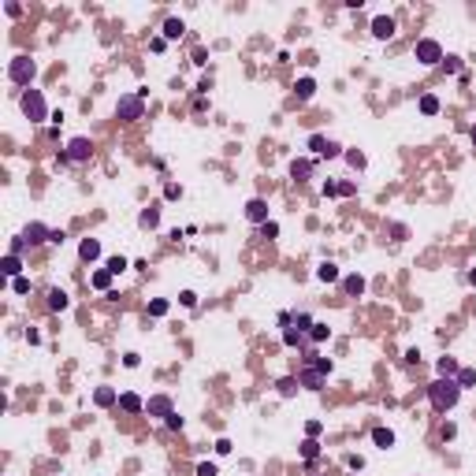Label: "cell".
Returning <instances> with one entry per match:
<instances>
[{
    "instance_id": "836d02e7",
    "label": "cell",
    "mask_w": 476,
    "mask_h": 476,
    "mask_svg": "<svg viewBox=\"0 0 476 476\" xmlns=\"http://www.w3.org/2000/svg\"><path fill=\"white\" fill-rule=\"evenodd\" d=\"M149 313H153V317H164V313H167V301H153Z\"/></svg>"
},
{
    "instance_id": "7c38bea8",
    "label": "cell",
    "mask_w": 476,
    "mask_h": 476,
    "mask_svg": "<svg viewBox=\"0 0 476 476\" xmlns=\"http://www.w3.org/2000/svg\"><path fill=\"white\" fill-rule=\"evenodd\" d=\"M317 279L320 283H335V279H339V268H335L331 260H324V264L317 268Z\"/></svg>"
},
{
    "instance_id": "8992f818",
    "label": "cell",
    "mask_w": 476,
    "mask_h": 476,
    "mask_svg": "<svg viewBox=\"0 0 476 476\" xmlns=\"http://www.w3.org/2000/svg\"><path fill=\"white\" fill-rule=\"evenodd\" d=\"M90 153H93V145L86 142V138H75V142L67 145V160H75V164L78 160H90Z\"/></svg>"
},
{
    "instance_id": "f1b7e54d",
    "label": "cell",
    "mask_w": 476,
    "mask_h": 476,
    "mask_svg": "<svg viewBox=\"0 0 476 476\" xmlns=\"http://www.w3.org/2000/svg\"><path fill=\"white\" fill-rule=\"evenodd\" d=\"M19 268H23V264H19V257H15V253H11V257L4 260V272H8V276H15V279H19Z\"/></svg>"
},
{
    "instance_id": "74e56055",
    "label": "cell",
    "mask_w": 476,
    "mask_h": 476,
    "mask_svg": "<svg viewBox=\"0 0 476 476\" xmlns=\"http://www.w3.org/2000/svg\"><path fill=\"white\" fill-rule=\"evenodd\" d=\"M446 71H450V75H454V71H461V60H454V56H446Z\"/></svg>"
},
{
    "instance_id": "1f68e13d",
    "label": "cell",
    "mask_w": 476,
    "mask_h": 476,
    "mask_svg": "<svg viewBox=\"0 0 476 476\" xmlns=\"http://www.w3.org/2000/svg\"><path fill=\"white\" fill-rule=\"evenodd\" d=\"M301 454H305V458H317V454H320V446L309 439V443H301Z\"/></svg>"
},
{
    "instance_id": "8d00e7d4",
    "label": "cell",
    "mask_w": 476,
    "mask_h": 476,
    "mask_svg": "<svg viewBox=\"0 0 476 476\" xmlns=\"http://www.w3.org/2000/svg\"><path fill=\"white\" fill-rule=\"evenodd\" d=\"M26 290H30V279L19 276V279H15V294H26Z\"/></svg>"
},
{
    "instance_id": "5b68a950",
    "label": "cell",
    "mask_w": 476,
    "mask_h": 476,
    "mask_svg": "<svg viewBox=\"0 0 476 476\" xmlns=\"http://www.w3.org/2000/svg\"><path fill=\"white\" fill-rule=\"evenodd\" d=\"M11 78H15L19 86H23V82H30V78H33V63H30V60H26V56L11 60Z\"/></svg>"
},
{
    "instance_id": "52a82bcc",
    "label": "cell",
    "mask_w": 476,
    "mask_h": 476,
    "mask_svg": "<svg viewBox=\"0 0 476 476\" xmlns=\"http://www.w3.org/2000/svg\"><path fill=\"white\" fill-rule=\"evenodd\" d=\"M246 216H250L253 220V223H268V205H264V201H250V205H246Z\"/></svg>"
},
{
    "instance_id": "3957f363",
    "label": "cell",
    "mask_w": 476,
    "mask_h": 476,
    "mask_svg": "<svg viewBox=\"0 0 476 476\" xmlns=\"http://www.w3.org/2000/svg\"><path fill=\"white\" fill-rule=\"evenodd\" d=\"M417 60H420V63H439V60H443L439 41H432V37H428V41H420V45H417Z\"/></svg>"
},
{
    "instance_id": "603a6c76",
    "label": "cell",
    "mask_w": 476,
    "mask_h": 476,
    "mask_svg": "<svg viewBox=\"0 0 476 476\" xmlns=\"http://www.w3.org/2000/svg\"><path fill=\"white\" fill-rule=\"evenodd\" d=\"M49 305H52V309H67V294L63 290H52L49 294Z\"/></svg>"
},
{
    "instance_id": "9c48e42d",
    "label": "cell",
    "mask_w": 476,
    "mask_h": 476,
    "mask_svg": "<svg viewBox=\"0 0 476 476\" xmlns=\"http://www.w3.org/2000/svg\"><path fill=\"white\" fill-rule=\"evenodd\" d=\"M301 383L309 387V391H320V387H324V372H320V368H305V372H301Z\"/></svg>"
},
{
    "instance_id": "ac0fdd59",
    "label": "cell",
    "mask_w": 476,
    "mask_h": 476,
    "mask_svg": "<svg viewBox=\"0 0 476 476\" xmlns=\"http://www.w3.org/2000/svg\"><path fill=\"white\" fill-rule=\"evenodd\" d=\"M119 406H123V410H142V398H138V394H123V398H119Z\"/></svg>"
},
{
    "instance_id": "6da1fadb",
    "label": "cell",
    "mask_w": 476,
    "mask_h": 476,
    "mask_svg": "<svg viewBox=\"0 0 476 476\" xmlns=\"http://www.w3.org/2000/svg\"><path fill=\"white\" fill-rule=\"evenodd\" d=\"M458 394H461V387H458V380H450V376L435 380V383L428 387V398H432V406H435L439 413L454 410V406H458Z\"/></svg>"
},
{
    "instance_id": "484cf974",
    "label": "cell",
    "mask_w": 476,
    "mask_h": 476,
    "mask_svg": "<svg viewBox=\"0 0 476 476\" xmlns=\"http://www.w3.org/2000/svg\"><path fill=\"white\" fill-rule=\"evenodd\" d=\"M454 372H461V368L454 365L450 357H443V361H439V376H454Z\"/></svg>"
},
{
    "instance_id": "e575fe53",
    "label": "cell",
    "mask_w": 476,
    "mask_h": 476,
    "mask_svg": "<svg viewBox=\"0 0 476 476\" xmlns=\"http://www.w3.org/2000/svg\"><path fill=\"white\" fill-rule=\"evenodd\" d=\"M197 476H216V465H209V461H201V465H197Z\"/></svg>"
},
{
    "instance_id": "e0dca14e",
    "label": "cell",
    "mask_w": 476,
    "mask_h": 476,
    "mask_svg": "<svg viewBox=\"0 0 476 476\" xmlns=\"http://www.w3.org/2000/svg\"><path fill=\"white\" fill-rule=\"evenodd\" d=\"M149 410H153V413H160V417H171V402H167V398H153V402H149Z\"/></svg>"
},
{
    "instance_id": "4dcf8cb0",
    "label": "cell",
    "mask_w": 476,
    "mask_h": 476,
    "mask_svg": "<svg viewBox=\"0 0 476 476\" xmlns=\"http://www.w3.org/2000/svg\"><path fill=\"white\" fill-rule=\"evenodd\" d=\"M298 391V380H279V394H294Z\"/></svg>"
},
{
    "instance_id": "ba28073f",
    "label": "cell",
    "mask_w": 476,
    "mask_h": 476,
    "mask_svg": "<svg viewBox=\"0 0 476 476\" xmlns=\"http://www.w3.org/2000/svg\"><path fill=\"white\" fill-rule=\"evenodd\" d=\"M309 149H313V153H320V157H335V153H339V145H335V142H327V138H320V134H313Z\"/></svg>"
},
{
    "instance_id": "d6a6232c",
    "label": "cell",
    "mask_w": 476,
    "mask_h": 476,
    "mask_svg": "<svg viewBox=\"0 0 476 476\" xmlns=\"http://www.w3.org/2000/svg\"><path fill=\"white\" fill-rule=\"evenodd\" d=\"M123 268H127L123 257H112V260H108V272H112V276H116V272H123Z\"/></svg>"
},
{
    "instance_id": "4316f807",
    "label": "cell",
    "mask_w": 476,
    "mask_h": 476,
    "mask_svg": "<svg viewBox=\"0 0 476 476\" xmlns=\"http://www.w3.org/2000/svg\"><path fill=\"white\" fill-rule=\"evenodd\" d=\"M164 33H167V37H179V33H183V23H179V19H167V23H164Z\"/></svg>"
},
{
    "instance_id": "d6986e66",
    "label": "cell",
    "mask_w": 476,
    "mask_h": 476,
    "mask_svg": "<svg viewBox=\"0 0 476 476\" xmlns=\"http://www.w3.org/2000/svg\"><path fill=\"white\" fill-rule=\"evenodd\" d=\"M93 398H97V406H112V402H116V391H108V387H100V391L93 394Z\"/></svg>"
},
{
    "instance_id": "cb8c5ba5",
    "label": "cell",
    "mask_w": 476,
    "mask_h": 476,
    "mask_svg": "<svg viewBox=\"0 0 476 476\" xmlns=\"http://www.w3.org/2000/svg\"><path fill=\"white\" fill-rule=\"evenodd\" d=\"M476 383V372H473V368H461V372H458V387H473Z\"/></svg>"
},
{
    "instance_id": "d590c367",
    "label": "cell",
    "mask_w": 476,
    "mask_h": 476,
    "mask_svg": "<svg viewBox=\"0 0 476 476\" xmlns=\"http://www.w3.org/2000/svg\"><path fill=\"white\" fill-rule=\"evenodd\" d=\"M346 160H350L353 167H365V157H361V153H346Z\"/></svg>"
},
{
    "instance_id": "f546056e",
    "label": "cell",
    "mask_w": 476,
    "mask_h": 476,
    "mask_svg": "<svg viewBox=\"0 0 476 476\" xmlns=\"http://www.w3.org/2000/svg\"><path fill=\"white\" fill-rule=\"evenodd\" d=\"M108 283H112V272H97L93 276V286H100V290H108Z\"/></svg>"
},
{
    "instance_id": "ab89813d",
    "label": "cell",
    "mask_w": 476,
    "mask_h": 476,
    "mask_svg": "<svg viewBox=\"0 0 476 476\" xmlns=\"http://www.w3.org/2000/svg\"><path fill=\"white\" fill-rule=\"evenodd\" d=\"M469 279H473V283H476V272H473V276H469Z\"/></svg>"
},
{
    "instance_id": "d4e9b609",
    "label": "cell",
    "mask_w": 476,
    "mask_h": 476,
    "mask_svg": "<svg viewBox=\"0 0 476 476\" xmlns=\"http://www.w3.org/2000/svg\"><path fill=\"white\" fill-rule=\"evenodd\" d=\"M157 223H160V212L157 209H145L142 212V227H157Z\"/></svg>"
},
{
    "instance_id": "4fadbf2b",
    "label": "cell",
    "mask_w": 476,
    "mask_h": 476,
    "mask_svg": "<svg viewBox=\"0 0 476 476\" xmlns=\"http://www.w3.org/2000/svg\"><path fill=\"white\" fill-rule=\"evenodd\" d=\"M290 175L298 179V183H301V179H309L313 175V164H309V160H294V164H290Z\"/></svg>"
},
{
    "instance_id": "ffe728a7",
    "label": "cell",
    "mask_w": 476,
    "mask_h": 476,
    "mask_svg": "<svg viewBox=\"0 0 476 476\" xmlns=\"http://www.w3.org/2000/svg\"><path fill=\"white\" fill-rule=\"evenodd\" d=\"M313 90H317V86H313V78H301V82H298V97H301V100H309Z\"/></svg>"
},
{
    "instance_id": "30bf717a",
    "label": "cell",
    "mask_w": 476,
    "mask_h": 476,
    "mask_svg": "<svg viewBox=\"0 0 476 476\" xmlns=\"http://www.w3.org/2000/svg\"><path fill=\"white\" fill-rule=\"evenodd\" d=\"M372 33H376V37H391L394 33V19H387V15L372 19Z\"/></svg>"
},
{
    "instance_id": "7402d4cb",
    "label": "cell",
    "mask_w": 476,
    "mask_h": 476,
    "mask_svg": "<svg viewBox=\"0 0 476 476\" xmlns=\"http://www.w3.org/2000/svg\"><path fill=\"white\" fill-rule=\"evenodd\" d=\"M313 343H324V339H327V335H331V327H327V324H313Z\"/></svg>"
},
{
    "instance_id": "9a60e30c",
    "label": "cell",
    "mask_w": 476,
    "mask_h": 476,
    "mask_svg": "<svg viewBox=\"0 0 476 476\" xmlns=\"http://www.w3.org/2000/svg\"><path fill=\"white\" fill-rule=\"evenodd\" d=\"M45 238H52V234L45 231L41 223H30V227H26V242H45Z\"/></svg>"
},
{
    "instance_id": "f35d334b",
    "label": "cell",
    "mask_w": 476,
    "mask_h": 476,
    "mask_svg": "<svg viewBox=\"0 0 476 476\" xmlns=\"http://www.w3.org/2000/svg\"><path fill=\"white\" fill-rule=\"evenodd\" d=\"M473 145H476V127H473Z\"/></svg>"
},
{
    "instance_id": "5bb4252c",
    "label": "cell",
    "mask_w": 476,
    "mask_h": 476,
    "mask_svg": "<svg viewBox=\"0 0 476 476\" xmlns=\"http://www.w3.org/2000/svg\"><path fill=\"white\" fill-rule=\"evenodd\" d=\"M346 294H353V298H361V294H365V279L361 276H346Z\"/></svg>"
},
{
    "instance_id": "83f0119b",
    "label": "cell",
    "mask_w": 476,
    "mask_h": 476,
    "mask_svg": "<svg viewBox=\"0 0 476 476\" xmlns=\"http://www.w3.org/2000/svg\"><path fill=\"white\" fill-rule=\"evenodd\" d=\"M283 343L286 346H298L301 343V331H298V327H286V331H283Z\"/></svg>"
},
{
    "instance_id": "7a4b0ae2",
    "label": "cell",
    "mask_w": 476,
    "mask_h": 476,
    "mask_svg": "<svg viewBox=\"0 0 476 476\" xmlns=\"http://www.w3.org/2000/svg\"><path fill=\"white\" fill-rule=\"evenodd\" d=\"M23 112L30 119H45V116H49V112H45V100H41V93H37V90H30L23 97Z\"/></svg>"
},
{
    "instance_id": "2e32d148",
    "label": "cell",
    "mask_w": 476,
    "mask_h": 476,
    "mask_svg": "<svg viewBox=\"0 0 476 476\" xmlns=\"http://www.w3.org/2000/svg\"><path fill=\"white\" fill-rule=\"evenodd\" d=\"M372 439H376V446H394V432H387V428H376V432H372Z\"/></svg>"
},
{
    "instance_id": "8fae6325",
    "label": "cell",
    "mask_w": 476,
    "mask_h": 476,
    "mask_svg": "<svg viewBox=\"0 0 476 476\" xmlns=\"http://www.w3.org/2000/svg\"><path fill=\"white\" fill-rule=\"evenodd\" d=\"M78 253H82V260H97L100 257V242L97 238H86V242L78 246Z\"/></svg>"
},
{
    "instance_id": "277c9868",
    "label": "cell",
    "mask_w": 476,
    "mask_h": 476,
    "mask_svg": "<svg viewBox=\"0 0 476 476\" xmlns=\"http://www.w3.org/2000/svg\"><path fill=\"white\" fill-rule=\"evenodd\" d=\"M116 112L123 119H142V97H119Z\"/></svg>"
},
{
    "instance_id": "44dd1931",
    "label": "cell",
    "mask_w": 476,
    "mask_h": 476,
    "mask_svg": "<svg viewBox=\"0 0 476 476\" xmlns=\"http://www.w3.org/2000/svg\"><path fill=\"white\" fill-rule=\"evenodd\" d=\"M420 112H424V116H435V112H439V100L435 97H420Z\"/></svg>"
}]
</instances>
